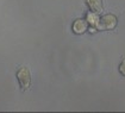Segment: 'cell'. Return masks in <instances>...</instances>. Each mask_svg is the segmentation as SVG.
<instances>
[{"label":"cell","mask_w":125,"mask_h":113,"mask_svg":"<svg viewBox=\"0 0 125 113\" xmlns=\"http://www.w3.org/2000/svg\"><path fill=\"white\" fill-rule=\"evenodd\" d=\"M17 77H18V81L20 83V87L23 91H26L30 87L31 83V74H30V70L26 67H21L18 73H17Z\"/></svg>","instance_id":"cell-1"},{"label":"cell","mask_w":125,"mask_h":113,"mask_svg":"<svg viewBox=\"0 0 125 113\" xmlns=\"http://www.w3.org/2000/svg\"><path fill=\"white\" fill-rule=\"evenodd\" d=\"M117 24V18L112 14H107L99 20V29L101 30H111Z\"/></svg>","instance_id":"cell-2"},{"label":"cell","mask_w":125,"mask_h":113,"mask_svg":"<svg viewBox=\"0 0 125 113\" xmlns=\"http://www.w3.org/2000/svg\"><path fill=\"white\" fill-rule=\"evenodd\" d=\"M87 5L88 7L92 10V12H94L95 14L100 13L103 11V2L101 0H87Z\"/></svg>","instance_id":"cell-3"},{"label":"cell","mask_w":125,"mask_h":113,"mask_svg":"<svg viewBox=\"0 0 125 113\" xmlns=\"http://www.w3.org/2000/svg\"><path fill=\"white\" fill-rule=\"evenodd\" d=\"M73 30H74L75 33H79V35L83 33L87 30V21H85L83 19L76 20V21L74 23V25H73Z\"/></svg>","instance_id":"cell-4"},{"label":"cell","mask_w":125,"mask_h":113,"mask_svg":"<svg viewBox=\"0 0 125 113\" xmlns=\"http://www.w3.org/2000/svg\"><path fill=\"white\" fill-rule=\"evenodd\" d=\"M119 70H120V73L125 76V60L122 62V64H120V67H119Z\"/></svg>","instance_id":"cell-5"}]
</instances>
